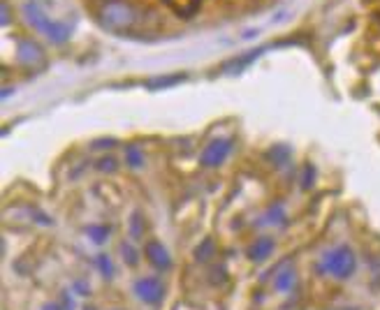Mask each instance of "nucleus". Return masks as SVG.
<instances>
[{
	"mask_svg": "<svg viewBox=\"0 0 380 310\" xmlns=\"http://www.w3.org/2000/svg\"><path fill=\"white\" fill-rule=\"evenodd\" d=\"M213 255H216V243H213L211 238H204V241L195 248V259L202 261V264H204V261L213 259Z\"/></svg>",
	"mask_w": 380,
	"mask_h": 310,
	"instance_id": "obj_13",
	"label": "nucleus"
},
{
	"mask_svg": "<svg viewBox=\"0 0 380 310\" xmlns=\"http://www.w3.org/2000/svg\"><path fill=\"white\" fill-rule=\"evenodd\" d=\"M315 183V167L313 164H306L304 172H302V188L304 190H311Z\"/></svg>",
	"mask_w": 380,
	"mask_h": 310,
	"instance_id": "obj_22",
	"label": "nucleus"
},
{
	"mask_svg": "<svg viewBox=\"0 0 380 310\" xmlns=\"http://www.w3.org/2000/svg\"><path fill=\"white\" fill-rule=\"evenodd\" d=\"M86 234H89V238L93 243H98V245H102L109 238V234H112V229H109L107 225H89L84 229Z\"/></svg>",
	"mask_w": 380,
	"mask_h": 310,
	"instance_id": "obj_14",
	"label": "nucleus"
},
{
	"mask_svg": "<svg viewBox=\"0 0 380 310\" xmlns=\"http://www.w3.org/2000/svg\"><path fill=\"white\" fill-rule=\"evenodd\" d=\"M265 220L269 225H285V222H288V216H285V209L281 204H274V206H269Z\"/></svg>",
	"mask_w": 380,
	"mask_h": 310,
	"instance_id": "obj_15",
	"label": "nucleus"
},
{
	"mask_svg": "<svg viewBox=\"0 0 380 310\" xmlns=\"http://www.w3.org/2000/svg\"><path fill=\"white\" fill-rule=\"evenodd\" d=\"M116 146H118V139H114V137H100L93 141V150H109Z\"/></svg>",
	"mask_w": 380,
	"mask_h": 310,
	"instance_id": "obj_23",
	"label": "nucleus"
},
{
	"mask_svg": "<svg viewBox=\"0 0 380 310\" xmlns=\"http://www.w3.org/2000/svg\"><path fill=\"white\" fill-rule=\"evenodd\" d=\"M348 310H353V308H348Z\"/></svg>",
	"mask_w": 380,
	"mask_h": 310,
	"instance_id": "obj_28",
	"label": "nucleus"
},
{
	"mask_svg": "<svg viewBox=\"0 0 380 310\" xmlns=\"http://www.w3.org/2000/svg\"><path fill=\"white\" fill-rule=\"evenodd\" d=\"M267 157H269V160H274V164H276V167H281L283 162H288L290 150L285 148V146H274V148L267 153Z\"/></svg>",
	"mask_w": 380,
	"mask_h": 310,
	"instance_id": "obj_19",
	"label": "nucleus"
},
{
	"mask_svg": "<svg viewBox=\"0 0 380 310\" xmlns=\"http://www.w3.org/2000/svg\"><path fill=\"white\" fill-rule=\"evenodd\" d=\"M84 310H98V308H93V306H86Z\"/></svg>",
	"mask_w": 380,
	"mask_h": 310,
	"instance_id": "obj_27",
	"label": "nucleus"
},
{
	"mask_svg": "<svg viewBox=\"0 0 380 310\" xmlns=\"http://www.w3.org/2000/svg\"><path fill=\"white\" fill-rule=\"evenodd\" d=\"M209 283H211V285H223V283H227V269H225L223 264L211 266V271H209Z\"/></svg>",
	"mask_w": 380,
	"mask_h": 310,
	"instance_id": "obj_21",
	"label": "nucleus"
},
{
	"mask_svg": "<svg viewBox=\"0 0 380 310\" xmlns=\"http://www.w3.org/2000/svg\"><path fill=\"white\" fill-rule=\"evenodd\" d=\"M295 285H297V271H295V266L292 264H285L279 269V276H276V290L283 292V294H288L295 290Z\"/></svg>",
	"mask_w": 380,
	"mask_h": 310,
	"instance_id": "obj_10",
	"label": "nucleus"
},
{
	"mask_svg": "<svg viewBox=\"0 0 380 310\" xmlns=\"http://www.w3.org/2000/svg\"><path fill=\"white\" fill-rule=\"evenodd\" d=\"M262 53V49H253V51H248V53H243V56H236V58H232V60H227L225 65H223V72H227V75H241L243 70H246L253 60L258 58V56Z\"/></svg>",
	"mask_w": 380,
	"mask_h": 310,
	"instance_id": "obj_9",
	"label": "nucleus"
},
{
	"mask_svg": "<svg viewBox=\"0 0 380 310\" xmlns=\"http://www.w3.org/2000/svg\"><path fill=\"white\" fill-rule=\"evenodd\" d=\"M132 292L134 297L146 306H160L165 297H167V288H165V283L156 276L137 278V280L132 283Z\"/></svg>",
	"mask_w": 380,
	"mask_h": 310,
	"instance_id": "obj_4",
	"label": "nucleus"
},
{
	"mask_svg": "<svg viewBox=\"0 0 380 310\" xmlns=\"http://www.w3.org/2000/svg\"><path fill=\"white\" fill-rule=\"evenodd\" d=\"M229 153H232V141L225 139V137L211 139L207 144V148L202 150L200 162H202V167H209V169H213V167L223 164L229 157Z\"/></svg>",
	"mask_w": 380,
	"mask_h": 310,
	"instance_id": "obj_5",
	"label": "nucleus"
},
{
	"mask_svg": "<svg viewBox=\"0 0 380 310\" xmlns=\"http://www.w3.org/2000/svg\"><path fill=\"white\" fill-rule=\"evenodd\" d=\"M355 269H357V257L348 245H336V248L327 250L318 264L320 273L334 276L336 280H348L355 273Z\"/></svg>",
	"mask_w": 380,
	"mask_h": 310,
	"instance_id": "obj_3",
	"label": "nucleus"
},
{
	"mask_svg": "<svg viewBox=\"0 0 380 310\" xmlns=\"http://www.w3.org/2000/svg\"><path fill=\"white\" fill-rule=\"evenodd\" d=\"M17 56H19V63L23 67H28V70H35L39 67L44 63V51H42V46H39L35 39H28V37H23L19 39V44H17Z\"/></svg>",
	"mask_w": 380,
	"mask_h": 310,
	"instance_id": "obj_6",
	"label": "nucleus"
},
{
	"mask_svg": "<svg viewBox=\"0 0 380 310\" xmlns=\"http://www.w3.org/2000/svg\"><path fill=\"white\" fill-rule=\"evenodd\" d=\"M95 17L109 33H128L139 23V10L128 0H102Z\"/></svg>",
	"mask_w": 380,
	"mask_h": 310,
	"instance_id": "obj_1",
	"label": "nucleus"
},
{
	"mask_svg": "<svg viewBox=\"0 0 380 310\" xmlns=\"http://www.w3.org/2000/svg\"><path fill=\"white\" fill-rule=\"evenodd\" d=\"M276 248V243H274V238H269V236H260L255 238L251 245H248V259L251 261H255V264H260V261H265L272 257V252Z\"/></svg>",
	"mask_w": 380,
	"mask_h": 310,
	"instance_id": "obj_8",
	"label": "nucleus"
},
{
	"mask_svg": "<svg viewBox=\"0 0 380 310\" xmlns=\"http://www.w3.org/2000/svg\"><path fill=\"white\" fill-rule=\"evenodd\" d=\"M116 167H118V160L112 155H105V157H100V160L95 162V169L102 172V174H112V172H116Z\"/></svg>",
	"mask_w": 380,
	"mask_h": 310,
	"instance_id": "obj_20",
	"label": "nucleus"
},
{
	"mask_svg": "<svg viewBox=\"0 0 380 310\" xmlns=\"http://www.w3.org/2000/svg\"><path fill=\"white\" fill-rule=\"evenodd\" d=\"M95 269H98V273L105 278V280H112L114 278V273H116V266H114V259L109 257V255H105V252H102V255H98L95 257Z\"/></svg>",
	"mask_w": 380,
	"mask_h": 310,
	"instance_id": "obj_12",
	"label": "nucleus"
},
{
	"mask_svg": "<svg viewBox=\"0 0 380 310\" xmlns=\"http://www.w3.org/2000/svg\"><path fill=\"white\" fill-rule=\"evenodd\" d=\"M0 14H3V23L10 21V5L3 3V10H0Z\"/></svg>",
	"mask_w": 380,
	"mask_h": 310,
	"instance_id": "obj_26",
	"label": "nucleus"
},
{
	"mask_svg": "<svg viewBox=\"0 0 380 310\" xmlns=\"http://www.w3.org/2000/svg\"><path fill=\"white\" fill-rule=\"evenodd\" d=\"M23 17H26V21L33 26L37 33H42L44 37H49L51 42H68L70 35H72V28L68 26V23L63 21H56V19H49L44 14V10L35 3H26L23 5Z\"/></svg>",
	"mask_w": 380,
	"mask_h": 310,
	"instance_id": "obj_2",
	"label": "nucleus"
},
{
	"mask_svg": "<svg viewBox=\"0 0 380 310\" xmlns=\"http://www.w3.org/2000/svg\"><path fill=\"white\" fill-rule=\"evenodd\" d=\"M186 82V75H170V77H158V79H151V82L146 84L148 91H160V89H172V86H179Z\"/></svg>",
	"mask_w": 380,
	"mask_h": 310,
	"instance_id": "obj_11",
	"label": "nucleus"
},
{
	"mask_svg": "<svg viewBox=\"0 0 380 310\" xmlns=\"http://www.w3.org/2000/svg\"><path fill=\"white\" fill-rule=\"evenodd\" d=\"M121 255L125 259V264H130V266H137L139 264V250L134 248L132 243H128V241L121 243Z\"/></svg>",
	"mask_w": 380,
	"mask_h": 310,
	"instance_id": "obj_16",
	"label": "nucleus"
},
{
	"mask_svg": "<svg viewBox=\"0 0 380 310\" xmlns=\"http://www.w3.org/2000/svg\"><path fill=\"white\" fill-rule=\"evenodd\" d=\"M61 306H63V310H75V301L68 292L61 294Z\"/></svg>",
	"mask_w": 380,
	"mask_h": 310,
	"instance_id": "obj_24",
	"label": "nucleus"
},
{
	"mask_svg": "<svg viewBox=\"0 0 380 310\" xmlns=\"http://www.w3.org/2000/svg\"><path fill=\"white\" fill-rule=\"evenodd\" d=\"M146 257H148V261H151V266L158 269V271H170L172 269L170 250L165 248L160 241H156V238H151V241L146 243Z\"/></svg>",
	"mask_w": 380,
	"mask_h": 310,
	"instance_id": "obj_7",
	"label": "nucleus"
},
{
	"mask_svg": "<svg viewBox=\"0 0 380 310\" xmlns=\"http://www.w3.org/2000/svg\"><path fill=\"white\" fill-rule=\"evenodd\" d=\"M125 160H128V164L132 167V169H141V167H144V153H141L139 146H130Z\"/></svg>",
	"mask_w": 380,
	"mask_h": 310,
	"instance_id": "obj_18",
	"label": "nucleus"
},
{
	"mask_svg": "<svg viewBox=\"0 0 380 310\" xmlns=\"http://www.w3.org/2000/svg\"><path fill=\"white\" fill-rule=\"evenodd\" d=\"M144 227H146V225H144V218H141V213L134 211L132 216H130V234H132L134 241L144 236Z\"/></svg>",
	"mask_w": 380,
	"mask_h": 310,
	"instance_id": "obj_17",
	"label": "nucleus"
},
{
	"mask_svg": "<svg viewBox=\"0 0 380 310\" xmlns=\"http://www.w3.org/2000/svg\"><path fill=\"white\" fill-rule=\"evenodd\" d=\"M75 292H77V297L79 294H84L86 297V294H89V285H86L84 280H79V283H75Z\"/></svg>",
	"mask_w": 380,
	"mask_h": 310,
	"instance_id": "obj_25",
	"label": "nucleus"
}]
</instances>
